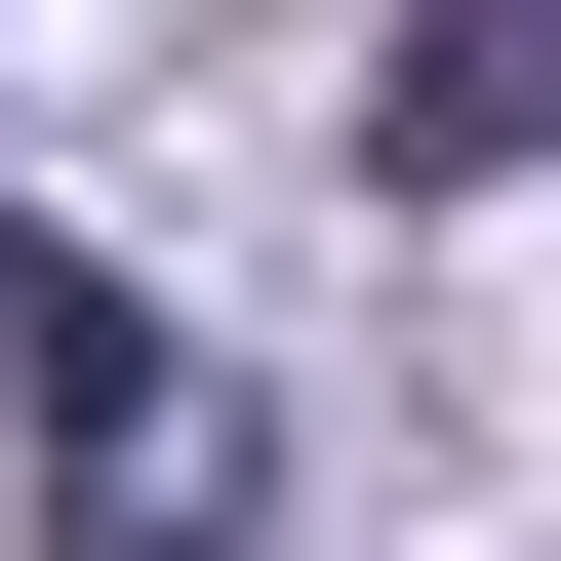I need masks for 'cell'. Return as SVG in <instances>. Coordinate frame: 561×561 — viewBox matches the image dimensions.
I'll return each instance as SVG.
<instances>
[{
  "instance_id": "cell-1",
  "label": "cell",
  "mask_w": 561,
  "mask_h": 561,
  "mask_svg": "<svg viewBox=\"0 0 561 561\" xmlns=\"http://www.w3.org/2000/svg\"><path fill=\"white\" fill-rule=\"evenodd\" d=\"M0 442H41V561H241L280 442L201 401V321H121L81 241H0Z\"/></svg>"
},
{
  "instance_id": "cell-2",
  "label": "cell",
  "mask_w": 561,
  "mask_h": 561,
  "mask_svg": "<svg viewBox=\"0 0 561 561\" xmlns=\"http://www.w3.org/2000/svg\"><path fill=\"white\" fill-rule=\"evenodd\" d=\"M362 121H401V161H561V0H401Z\"/></svg>"
}]
</instances>
